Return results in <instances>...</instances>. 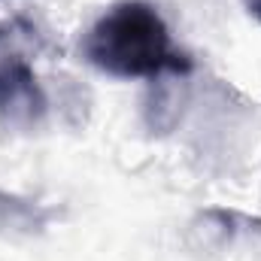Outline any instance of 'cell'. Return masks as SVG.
Listing matches in <instances>:
<instances>
[{
	"mask_svg": "<svg viewBox=\"0 0 261 261\" xmlns=\"http://www.w3.org/2000/svg\"><path fill=\"white\" fill-rule=\"evenodd\" d=\"M82 52L91 64L122 79H155L189 73L192 61L173 49L161 12L146 0H125L103 12L88 31Z\"/></svg>",
	"mask_w": 261,
	"mask_h": 261,
	"instance_id": "obj_1",
	"label": "cell"
},
{
	"mask_svg": "<svg viewBox=\"0 0 261 261\" xmlns=\"http://www.w3.org/2000/svg\"><path fill=\"white\" fill-rule=\"evenodd\" d=\"M46 116V94L31 61L0 49V122L9 128H34Z\"/></svg>",
	"mask_w": 261,
	"mask_h": 261,
	"instance_id": "obj_2",
	"label": "cell"
},
{
	"mask_svg": "<svg viewBox=\"0 0 261 261\" xmlns=\"http://www.w3.org/2000/svg\"><path fill=\"white\" fill-rule=\"evenodd\" d=\"M237 234H240V216L234 210L206 206V210H197L189 219L182 243L197 258H216V255L231 249Z\"/></svg>",
	"mask_w": 261,
	"mask_h": 261,
	"instance_id": "obj_3",
	"label": "cell"
},
{
	"mask_svg": "<svg viewBox=\"0 0 261 261\" xmlns=\"http://www.w3.org/2000/svg\"><path fill=\"white\" fill-rule=\"evenodd\" d=\"M186 97H189L186 73H161V76H155L149 91H146V107H143L146 128L152 134H170L179 125Z\"/></svg>",
	"mask_w": 261,
	"mask_h": 261,
	"instance_id": "obj_4",
	"label": "cell"
},
{
	"mask_svg": "<svg viewBox=\"0 0 261 261\" xmlns=\"http://www.w3.org/2000/svg\"><path fill=\"white\" fill-rule=\"evenodd\" d=\"M49 219L52 213L40 200L0 189V237H9V240L40 237L49 228Z\"/></svg>",
	"mask_w": 261,
	"mask_h": 261,
	"instance_id": "obj_5",
	"label": "cell"
},
{
	"mask_svg": "<svg viewBox=\"0 0 261 261\" xmlns=\"http://www.w3.org/2000/svg\"><path fill=\"white\" fill-rule=\"evenodd\" d=\"M243 6H246V12H249L255 21H261V0H243Z\"/></svg>",
	"mask_w": 261,
	"mask_h": 261,
	"instance_id": "obj_6",
	"label": "cell"
}]
</instances>
